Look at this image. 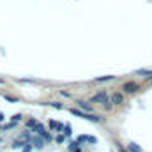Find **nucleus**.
<instances>
[{
	"instance_id": "obj_1",
	"label": "nucleus",
	"mask_w": 152,
	"mask_h": 152,
	"mask_svg": "<svg viewBox=\"0 0 152 152\" xmlns=\"http://www.w3.org/2000/svg\"><path fill=\"white\" fill-rule=\"evenodd\" d=\"M69 112H71L73 115H76V117L87 118V120H90V122H103V117H99V115H94V113H83L81 110H76V108H71Z\"/></svg>"
},
{
	"instance_id": "obj_2",
	"label": "nucleus",
	"mask_w": 152,
	"mask_h": 152,
	"mask_svg": "<svg viewBox=\"0 0 152 152\" xmlns=\"http://www.w3.org/2000/svg\"><path fill=\"white\" fill-rule=\"evenodd\" d=\"M90 103H97V104H104V103H108V94H106V92H99V94H96V96H92V99H90Z\"/></svg>"
},
{
	"instance_id": "obj_3",
	"label": "nucleus",
	"mask_w": 152,
	"mask_h": 152,
	"mask_svg": "<svg viewBox=\"0 0 152 152\" xmlns=\"http://www.w3.org/2000/svg\"><path fill=\"white\" fill-rule=\"evenodd\" d=\"M122 88H124V92H127V94H133V92H136V90H140V87H138V83H134V81H126Z\"/></svg>"
},
{
	"instance_id": "obj_4",
	"label": "nucleus",
	"mask_w": 152,
	"mask_h": 152,
	"mask_svg": "<svg viewBox=\"0 0 152 152\" xmlns=\"http://www.w3.org/2000/svg\"><path fill=\"white\" fill-rule=\"evenodd\" d=\"M110 103H112V106H113V104H122V103H124V96H122L120 92H113L112 97H110Z\"/></svg>"
},
{
	"instance_id": "obj_5",
	"label": "nucleus",
	"mask_w": 152,
	"mask_h": 152,
	"mask_svg": "<svg viewBox=\"0 0 152 152\" xmlns=\"http://www.w3.org/2000/svg\"><path fill=\"white\" fill-rule=\"evenodd\" d=\"M76 104H78V108H81L83 110V113H92V104H88V103H85V101H76Z\"/></svg>"
},
{
	"instance_id": "obj_6",
	"label": "nucleus",
	"mask_w": 152,
	"mask_h": 152,
	"mask_svg": "<svg viewBox=\"0 0 152 152\" xmlns=\"http://www.w3.org/2000/svg\"><path fill=\"white\" fill-rule=\"evenodd\" d=\"M127 151L129 152H142V147H140L138 143H133V142H131V143L127 145Z\"/></svg>"
},
{
	"instance_id": "obj_7",
	"label": "nucleus",
	"mask_w": 152,
	"mask_h": 152,
	"mask_svg": "<svg viewBox=\"0 0 152 152\" xmlns=\"http://www.w3.org/2000/svg\"><path fill=\"white\" fill-rule=\"evenodd\" d=\"M50 127H51V129H57V131H62V129H64V126H62L60 122H53V120L50 122Z\"/></svg>"
},
{
	"instance_id": "obj_8",
	"label": "nucleus",
	"mask_w": 152,
	"mask_h": 152,
	"mask_svg": "<svg viewBox=\"0 0 152 152\" xmlns=\"http://www.w3.org/2000/svg\"><path fill=\"white\" fill-rule=\"evenodd\" d=\"M115 76H101V78H96V81H97V83H104V81H112V80H113Z\"/></svg>"
},
{
	"instance_id": "obj_9",
	"label": "nucleus",
	"mask_w": 152,
	"mask_h": 152,
	"mask_svg": "<svg viewBox=\"0 0 152 152\" xmlns=\"http://www.w3.org/2000/svg\"><path fill=\"white\" fill-rule=\"evenodd\" d=\"M32 143L36 145V149H42V147H44V142L39 140V138H32Z\"/></svg>"
},
{
	"instance_id": "obj_10",
	"label": "nucleus",
	"mask_w": 152,
	"mask_h": 152,
	"mask_svg": "<svg viewBox=\"0 0 152 152\" xmlns=\"http://www.w3.org/2000/svg\"><path fill=\"white\" fill-rule=\"evenodd\" d=\"M80 142H90V143H96V138H94V136H80Z\"/></svg>"
},
{
	"instance_id": "obj_11",
	"label": "nucleus",
	"mask_w": 152,
	"mask_h": 152,
	"mask_svg": "<svg viewBox=\"0 0 152 152\" xmlns=\"http://www.w3.org/2000/svg\"><path fill=\"white\" fill-rule=\"evenodd\" d=\"M136 75H142V76H152L151 71H147V69H138L136 71Z\"/></svg>"
},
{
	"instance_id": "obj_12",
	"label": "nucleus",
	"mask_w": 152,
	"mask_h": 152,
	"mask_svg": "<svg viewBox=\"0 0 152 152\" xmlns=\"http://www.w3.org/2000/svg\"><path fill=\"white\" fill-rule=\"evenodd\" d=\"M64 134H66V136H71V134H73V129H71V126H66V127H64Z\"/></svg>"
},
{
	"instance_id": "obj_13",
	"label": "nucleus",
	"mask_w": 152,
	"mask_h": 152,
	"mask_svg": "<svg viewBox=\"0 0 152 152\" xmlns=\"http://www.w3.org/2000/svg\"><path fill=\"white\" fill-rule=\"evenodd\" d=\"M27 126H28V127H36V126H37V122H36L34 118H30V120L27 122Z\"/></svg>"
},
{
	"instance_id": "obj_14",
	"label": "nucleus",
	"mask_w": 152,
	"mask_h": 152,
	"mask_svg": "<svg viewBox=\"0 0 152 152\" xmlns=\"http://www.w3.org/2000/svg\"><path fill=\"white\" fill-rule=\"evenodd\" d=\"M32 151V145H30V143H25V145H23V152H30Z\"/></svg>"
},
{
	"instance_id": "obj_15",
	"label": "nucleus",
	"mask_w": 152,
	"mask_h": 152,
	"mask_svg": "<svg viewBox=\"0 0 152 152\" xmlns=\"http://www.w3.org/2000/svg\"><path fill=\"white\" fill-rule=\"evenodd\" d=\"M50 106H53V108H57V110H62V104H60V103H50Z\"/></svg>"
},
{
	"instance_id": "obj_16",
	"label": "nucleus",
	"mask_w": 152,
	"mask_h": 152,
	"mask_svg": "<svg viewBox=\"0 0 152 152\" xmlns=\"http://www.w3.org/2000/svg\"><path fill=\"white\" fill-rule=\"evenodd\" d=\"M23 145H25L23 142H14V143H12V149H18V147H23Z\"/></svg>"
},
{
	"instance_id": "obj_17",
	"label": "nucleus",
	"mask_w": 152,
	"mask_h": 152,
	"mask_svg": "<svg viewBox=\"0 0 152 152\" xmlns=\"http://www.w3.org/2000/svg\"><path fill=\"white\" fill-rule=\"evenodd\" d=\"M20 120H21V115H14V117H12V122H14V124L20 122Z\"/></svg>"
},
{
	"instance_id": "obj_18",
	"label": "nucleus",
	"mask_w": 152,
	"mask_h": 152,
	"mask_svg": "<svg viewBox=\"0 0 152 152\" xmlns=\"http://www.w3.org/2000/svg\"><path fill=\"white\" fill-rule=\"evenodd\" d=\"M60 94H62L64 97H71V94H69V92H66V90H60Z\"/></svg>"
},
{
	"instance_id": "obj_19",
	"label": "nucleus",
	"mask_w": 152,
	"mask_h": 152,
	"mask_svg": "<svg viewBox=\"0 0 152 152\" xmlns=\"http://www.w3.org/2000/svg\"><path fill=\"white\" fill-rule=\"evenodd\" d=\"M75 152H81V151H80V149H76V151H75Z\"/></svg>"
},
{
	"instance_id": "obj_20",
	"label": "nucleus",
	"mask_w": 152,
	"mask_h": 152,
	"mask_svg": "<svg viewBox=\"0 0 152 152\" xmlns=\"http://www.w3.org/2000/svg\"><path fill=\"white\" fill-rule=\"evenodd\" d=\"M0 83H4V80H2V78H0Z\"/></svg>"
},
{
	"instance_id": "obj_21",
	"label": "nucleus",
	"mask_w": 152,
	"mask_h": 152,
	"mask_svg": "<svg viewBox=\"0 0 152 152\" xmlns=\"http://www.w3.org/2000/svg\"><path fill=\"white\" fill-rule=\"evenodd\" d=\"M151 85H152V78H151Z\"/></svg>"
},
{
	"instance_id": "obj_22",
	"label": "nucleus",
	"mask_w": 152,
	"mask_h": 152,
	"mask_svg": "<svg viewBox=\"0 0 152 152\" xmlns=\"http://www.w3.org/2000/svg\"><path fill=\"white\" fill-rule=\"evenodd\" d=\"M0 143H2V138H0Z\"/></svg>"
}]
</instances>
